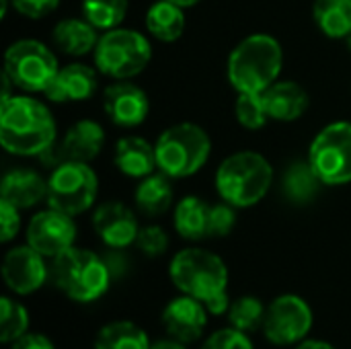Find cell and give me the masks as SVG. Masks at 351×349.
I'll return each mask as SVG.
<instances>
[{
    "label": "cell",
    "mask_w": 351,
    "mask_h": 349,
    "mask_svg": "<svg viewBox=\"0 0 351 349\" xmlns=\"http://www.w3.org/2000/svg\"><path fill=\"white\" fill-rule=\"evenodd\" d=\"M58 140V125L43 101L12 95L0 103V144L14 156H41Z\"/></svg>",
    "instance_id": "6da1fadb"
},
{
    "label": "cell",
    "mask_w": 351,
    "mask_h": 349,
    "mask_svg": "<svg viewBox=\"0 0 351 349\" xmlns=\"http://www.w3.org/2000/svg\"><path fill=\"white\" fill-rule=\"evenodd\" d=\"M282 68L284 49L280 41L267 33H253L230 51L226 76L237 93L263 95L280 80Z\"/></svg>",
    "instance_id": "7a4b0ae2"
},
{
    "label": "cell",
    "mask_w": 351,
    "mask_h": 349,
    "mask_svg": "<svg viewBox=\"0 0 351 349\" xmlns=\"http://www.w3.org/2000/svg\"><path fill=\"white\" fill-rule=\"evenodd\" d=\"M274 183L271 163L253 150L226 156L216 171V191L222 202L234 208L257 206Z\"/></svg>",
    "instance_id": "3957f363"
},
{
    "label": "cell",
    "mask_w": 351,
    "mask_h": 349,
    "mask_svg": "<svg viewBox=\"0 0 351 349\" xmlns=\"http://www.w3.org/2000/svg\"><path fill=\"white\" fill-rule=\"evenodd\" d=\"M49 278L74 302H95L111 286V269L103 257L88 249L72 247L51 259Z\"/></svg>",
    "instance_id": "277c9868"
},
{
    "label": "cell",
    "mask_w": 351,
    "mask_h": 349,
    "mask_svg": "<svg viewBox=\"0 0 351 349\" xmlns=\"http://www.w3.org/2000/svg\"><path fill=\"white\" fill-rule=\"evenodd\" d=\"M160 173L171 179H185L206 167L212 154V140L197 123H175L160 132L154 142Z\"/></svg>",
    "instance_id": "5b68a950"
},
{
    "label": "cell",
    "mask_w": 351,
    "mask_h": 349,
    "mask_svg": "<svg viewBox=\"0 0 351 349\" xmlns=\"http://www.w3.org/2000/svg\"><path fill=\"white\" fill-rule=\"evenodd\" d=\"M169 276L181 294L202 302L226 292L228 286V269L224 261L216 253L199 247H187L179 251L171 259Z\"/></svg>",
    "instance_id": "8992f818"
},
{
    "label": "cell",
    "mask_w": 351,
    "mask_h": 349,
    "mask_svg": "<svg viewBox=\"0 0 351 349\" xmlns=\"http://www.w3.org/2000/svg\"><path fill=\"white\" fill-rule=\"evenodd\" d=\"M93 58L103 76L113 80H130L148 68L152 60V45L140 31L117 27L101 35Z\"/></svg>",
    "instance_id": "52a82bcc"
},
{
    "label": "cell",
    "mask_w": 351,
    "mask_h": 349,
    "mask_svg": "<svg viewBox=\"0 0 351 349\" xmlns=\"http://www.w3.org/2000/svg\"><path fill=\"white\" fill-rule=\"evenodd\" d=\"M60 68L56 53L37 39H19L4 53V74L27 95L45 93Z\"/></svg>",
    "instance_id": "ba28073f"
},
{
    "label": "cell",
    "mask_w": 351,
    "mask_h": 349,
    "mask_svg": "<svg viewBox=\"0 0 351 349\" xmlns=\"http://www.w3.org/2000/svg\"><path fill=\"white\" fill-rule=\"evenodd\" d=\"M99 177L88 163H62L47 177V206L68 216L90 210L97 202Z\"/></svg>",
    "instance_id": "9c48e42d"
},
{
    "label": "cell",
    "mask_w": 351,
    "mask_h": 349,
    "mask_svg": "<svg viewBox=\"0 0 351 349\" xmlns=\"http://www.w3.org/2000/svg\"><path fill=\"white\" fill-rule=\"evenodd\" d=\"M323 185L339 187L351 183V123L333 121L311 142L306 158Z\"/></svg>",
    "instance_id": "30bf717a"
},
{
    "label": "cell",
    "mask_w": 351,
    "mask_h": 349,
    "mask_svg": "<svg viewBox=\"0 0 351 349\" xmlns=\"http://www.w3.org/2000/svg\"><path fill=\"white\" fill-rule=\"evenodd\" d=\"M313 321V311L300 296L284 294L267 306L263 333L274 346H298L308 337Z\"/></svg>",
    "instance_id": "8fae6325"
},
{
    "label": "cell",
    "mask_w": 351,
    "mask_h": 349,
    "mask_svg": "<svg viewBox=\"0 0 351 349\" xmlns=\"http://www.w3.org/2000/svg\"><path fill=\"white\" fill-rule=\"evenodd\" d=\"M105 146V130L95 119H80L72 123L64 138L51 144L39 158L51 169L62 163H93Z\"/></svg>",
    "instance_id": "7c38bea8"
},
{
    "label": "cell",
    "mask_w": 351,
    "mask_h": 349,
    "mask_svg": "<svg viewBox=\"0 0 351 349\" xmlns=\"http://www.w3.org/2000/svg\"><path fill=\"white\" fill-rule=\"evenodd\" d=\"M74 216H68L60 210H53L47 206V210L37 212L29 224H27V245L33 247L43 257H58L64 251L74 247L76 241V224L72 220Z\"/></svg>",
    "instance_id": "4fadbf2b"
},
{
    "label": "cell",
    "mask_w": 351,
    "mask_h": 349,
    "mask_svg": "<svg viewBox=\"0 0 351 349\" xmlns=\"http://www.w3.org/2000/svg\"><path fill=\"white\" fill-rule=\"evenodd\" d=\"M49 269L45 257L33 247L23 245L10 249L2 259V280L16 296H29L47 282Z\"/></svg>",
    "instance_id": "5bb4252c"
},
{
    "label": "cell",
    "mask_w": 351,
    "mask_h": 349,
    "mask_svg": "<svg viewBox=\"0 0 351 349\" xmlns=\"http://www.w3.org/2000/svg\"><path fill=\"white\" fill-rule=\"evenodd\" d=\"M103 109L117 128H138L150 113L148 95L130 80H115L103 91Z\"/></svg>",
    "instance_id": "9a60e30c"
},
{
    "label": "cell",
    "mask_w": 351,
    "mask_h": 349,
    "mask_svg": "<svg viewBox=\"0 0 351 349\" xmlns=\"http://www.w3.org/2000/svg\"><path fill=\"white\" fill-rule=\"evenodd\" d=\"M93 228L109 249H125L136 243L140 226L136 214L121 202H105L93 212Z\"/></svg>",
    "instance_id": "2e32d148"
},
{
    "label": "cell",
    "mask_w": 351,
    "mask_h": 349,
    "mask_svg": "<svg viewBox=\"0 0 351 349\" xmlns=\"http://www.w3.org/2000/svg\"><path fill=\"white\" fill-rule=\"evenodd\" d=\"M208 315L210 313L202 300L181 294L165 306L162 325L173 339L181 344H193L202 337L208 325Z\"/></svg>",
    "instance_id": "e0dca14e"
},
{
    "label": "cell",
    "mask_w": 351,
    "mask_h": 349,
    "mask_svg": "<svg viewBox=\"0 0 351 349\" xmlns=\"http://www.w3.org/2000/svg\"><path fill=\"white\" fill-rule=\"evenodd\" d=\"M97 88H99L97 70L86 64L72 62L58 70L56 78L51 80V84L43 95L51 103H80L93 99Z\"/></svg>",
    "instance_id": "ac0fdd59"
},
{
    "label": "cell",
    "mask_w": 351,
    "mask_h": 349,
    "mask_svg": "<svg viewBox=\"0 0 351 349\" xmlns=\"http://www.w3.org/2000/svg\"><path fill=\"white\" fill-rule=\"evenodd\" d=\"M47 197V179L33 169H12L0 183V200L19 210H29Z\"/></svg>",
    "instance_id": "d6986e66"
},
{
    "label": "cell",
    "mask_w": 351,
    "mask_h": 349,
    "mask_svg": "<svg viewBox=\"0 0 351 349\" xmlns=\"http://www.w3.org/2000/svg\"><path fill=\"white\" fill-rule=\"evenodd\" d=\"M263 101L269 113V119L290 123L300 119L311 105L308 93L294 80H278L265 93Z\"/></svg>",
    "instance_id": "ffe728a7"
},
{
    "label": "cell",
    "mask_w": 351,
    "mask_h": 349,
    "mask_svg": "<svg viewBox=\"0 0 351 349\" xmlns=\"http://www.w3.org/2000/svg\"><path fill=\"white\" fill-rule=\"evenodd\" d=\"M113 163L130 179H144L158 169L156 148L146 138L123 136L117 140L113 150Z\"/></svg>",
    "instance_id": "44dd1931"
},
{
    "label": "cell",
    "mask_w": 351,
    "mask_h": 349,
    "mask_svg": "<svg viewBox=\"0 0 351 349\" xmlns=\"http://www.w3.org/2000/svg\"><path fill=\"white\" fill-rule=\"evenodd\" d=\"M51 39L56 47L64 51L66 56L82 58L95 51L101 35H99V29L93 27L84 16L82 19L70 16V19H62L60 23H56L51 31Z\"/></svg>",
    "instance_id": "7402d4cb"
},
{
    "label": "cell",
    "mask_w": 351,
    "mask_h": 349,
    "mask_svg": "<svg viewBox=\"0 0 351 349\" xmlns=\"http://www.w3.org/2000/svg\"><path fill=\"white\" fill-rule=\"evenodd\" d=\"M210 216L212 206L197 195H185L173 214V226L177 234L185 241H204L210 239Z\"/></svg>",
    "instance_id": "603a6c76"
},
{
    "label": "cell",
    "mask_w": 351,
    "mask_h": 349,
    "mask_svg": "<svg viewBox=\"0 0 351 349\" xmlns=\"http://www.w3.org/2000/svg\"><path fill=\"white\" fill-rule=\"evenodd\" d=\"M173 197L175 191L171 185V177L165 173H152L140 179L134 191L136 208L148 218H158L165 212H169V208L173 206Z\"/></svg>",
    "instance_id": "cb8c5ba5"
},
{
    "label": "cell",
    "mask_w": 351,
    "mask_h": 349,
    "mask_svg": "<svg viewBox=\"0 0 351 349\" xmlns=\"http://www.w3.org/2000/svg\"><path fill=\"white\" fill-rule=\"evenodd\" d=\"M144 23L154 39L162 43L179 41L185 31V8L171 0H156L146 10Z\"/></svg>",
    "instance_id": "d4e9b609"
},
{
    "label": "cell",
    "mask_w": 351,
    "mask_h": 349,
    "mask_svg": "<svg viewBox=\"0 0 351 349\" xmlns=\"http://www.w3.org/2000/svg\"><path fill=\"white\" fill-rule=\"evenodd\" d=\"M313 19L329 39H346L351 33V0H315Z\"/></svg>",
    "instance_id": "484cf974"
},
{
    "label": "cell",
    "mask_w": 351,
    "mask_h": 349,
    "mask_svg": "<svg viewBox=\"0 0 351 349\" xmlns=\"http://www.w3.org/2000/svg\"><path fill=\"white\" fill-rule=\"evenodd\" d=\"M321 179L317 177V173L313 171L308 160H296L292 163L282 179V191L286 195V200H290L292 204L304 206L308 202H313L319 195L321 189Z\"/></svg>",
    "instance_id": "4316f807"
},
{
    "label": "cell",
    "mask_w": 351,
    "mask_h": 349,
    "mask_svg": "<svg viewBox=\"0 0 351 349\" xmlns=\"http://www.w3.org/2000/svg\"><path fill=\"white\" fill-rule=\"evenodd\" d=\"M150 339L132 321L107 323L95 337V349H150Z\"/></svg>",
    "instance_id": "83f0119b"
},
{
    "label": "cell",
    "mask_w": 351,
    "mask_h": 349,
    "mask_svg": "<svg viewBox=\"0 0 351 349\" xmlns=\"http://www.w3.org/2000/svg\"><path fill=\"white\" fill-rule=\"evenodd\" d=\"M128 14V0H82V16L99 31L117 29Z\"/></svg>",
    "instance_id": "f1b7e54d"
},
{
    "label": "cell",
    "mask_w": 351,
    "mask_h": 349,
    "mask_svg": "<svg viewBox=\"0 0 351 349\" xmlns=\"http://www.w3.org/2000/svg\"><path fill=\"white\" fill-rule=\"evenodd\" d=\"M265 311L267 306H263V302L255 296H241L230 304L228 311V321L234 329L243 331V333H255L259 329H263V321H265Z\"/></svg>",
    "instance_id": "f546056e"
},
{
    "label": "cell",
    "mask_w": 351,
    "mask_h": 349,
    "mask_svg": "<svg viewBox=\"0 0 351 349\" xmlns=\"http://www.w3.org/2000/svg\"><path fill=\"white\" fill-rule=\"evenodd\" d=\"M0 313H2V323H0V339L2 344H12L19 337H23L29 329V313L27 309L12 300L10 296H2L0 300Z\"/></svg>",
    "instance_id": "4dcf8cb0"
},
{
    "label": "cell",
    "mask_w": 351,
    "mask_h": 349,
    "mask_svg": "<svg viewBox=\"0 0 351 349\" xmlns=\"http://www.w3.org/2000/svg\"><path fill=\"white\" fill-rule=\"evenodd\" d=\"M234 115L237 121L251 132L261 130L269 121V113L263 101V95L257 93H239L234 103Z\"/></svg>",
    "instance_id": "1f68e13d"
},
{
    "label": "cell",
    "mask_w": 351,
    "mask_h": 349,
    "mask_svg": "<svg viewBox=\"0 0 351 349\" xmlns=\"http://www.w3.org/2000/svg\"><path fill=\"white\" fill-rule=\"evenodd\" d=\"M136 247L146 255V257H160L167 249H169V237L167 232L156 226V224H150V226H142L140 232H138V239H136Z\"/></svg>",
    "instance_id": "d6a6232c"
},
{
    "label": "cell",
    "mask_w": 351,
    "mask_h": 349,
    "mask_svg": "<svg viewBox=\"0 0 351 349\" xmlns=\"http://www.w3.org/2000/svg\"><path fill=\"white\" fill-rule=\"evenodd\" d=\"M202 349H255L251 339L247 337V333L230 327V329H220L216 333H212Z\"/></svg>",
    "instance_id": "836d02e7"
},
{
    "label": "cell",
    "mask_w": 351,
    "mask_h": 349,
    "mask_svg": "<svg viewBox=\"0 0 351 349\" xmlns=\"http://www.w3.org/2000/svg\"><path fill=\"white\" fill-rule=\"evenodd\" d=\"M237 208L230 204H216L212 206V216H210V239L212 237H226L232 232L237 224Z\"/></svg>",
    "instance_id": "e575fe53"
},
{
    "label": "cell",
    "mask_w": 351,
    "mask_h": 349,
    "mask_svg": "<svg viewBox=\"0 0 351 349\" xmlns=\"http://www.w3.org/2000/svg\"><path fill=\"white\" fill-rule=\"evenodd\" d=\"M19 208H14L8 202L0 200V241L2 243H10L21 228V216H19Z\"/></svg>",
    "instance_id": "d590c367"
},
{
    "label": "cell",
    "mask_w": 351,
    "mask_h": 349,
    "mask_svg": "<svg viewBox=\"0 0 351 349\" xmlns=\"http://www.w3.org/2000/svg\"><path fill=\"white\" fill-rule=\"evenodd\" d=\"M10 2L12 8L27 19H43L60 6V0H10Z\"/></svg>",
    "instance_id": "8d00e7d4"
},
{
    "label": "cell",
    "mask_w": 351,
    "mask_h": 349,
    "mask_svg": "<svg viewBox=\"0 0 351 349\" xmlns=\"http://www.w3.org/2000/svg\"><path fill=\"white\" fill-rule=\"evenodd\" d=\"M10 349H56L51 339L41 335V333H25L23 337H19L16 341L10 344Z\"/></svg>",
    "instance_id": "74e56055"
},
{
    "label": "cell",
    "mask_w": 351,
    "mask_h": 349,
    "mask_svg": "<svg viewBox=\"0 0 351 349\" xmlns=\"http://www.w3.org/2000/svg\"><path fill=\"white\" fill-rule=\"evenodd\" d=\"M206 304V309H208V313L210 315H214V317H220V315H228V311H230V300H228V294L226 292H220L218 296H214V298H210L208 302H204Z\"/></svg>",
    "instance_id": "f35d334b"
},
{
    "label": "cell",
    "mask_w": 351,
    "mask_h": 349,
    "mask_svg": "<svg viewBox=\"0 0 351 349\" xmlns=\"http://www.w3.org/2000/svg\"><path fill=\"white\" fill-rule=\"evenodd\" d=\"M296 349H335L331 344H327V341H319V339H304V341H300Z\"/></svg>",
    "instance_id": "ab89813d"
},
{
    "label": "cell",
    "mask_w": 351,
    "mask_h": 349,
    "mask_svg": "<svg viewBox=\"0 0 351 349\" xmlns=\"http://www.w3.org/2000/svg\"><path fill=\"white\" fill-rule=\"evenodd\" d=\"M150 349H187L185 348V344H181V341H177V339H160V341H156V344H152Z\"/></svg>",
    "instance_id": "60d3db41"
},
{
    "label": "cell",
    "mask_w": 351,
    "mask_h": 349,
    "mask_svg": "<svg viewBox=\"0 0 351 349\" xmlns=\"http://www.w3.org/2000/svg\"><path fill=\"white\" fill-rule=\"evenodd\" d=\"M171 2H175V4H179V6H183V8H191V6L199 4L202 0H171Z\"/></svg>",
    "instance_id": "b9f144b4"
},
{
    "label": "cell",
    "mask_w": 351,
    "mask_h": 349,
    "mask_svg": "<svg viewBox=\"0 0 351 349\" xmlns=\"http://www.w3.org/2000/svg\"><path fill=\"white\" fill-rule=\"evenodd\" d=\"M8 6H12V2L10 0H2V19L8 14Z\"/></svg>",
    "instance_id": "7bdbcfd3"
},
{
    "label": "cell",
    "mask_w": 351,
    "mask_h": 349,
    "mask_svg": "<svg viewBox=\"0 0 351 349\" xmlns=\"http://www.w3.org/2000/svg\"><path fill=\"white\" fill-rule=\"evenodd\" d=\"M346 45H348V49H350V51H351V33H350V35H348V37H346Z\"/></svg>",
    "instance_id": "ee69618b"
}]
</instances>
